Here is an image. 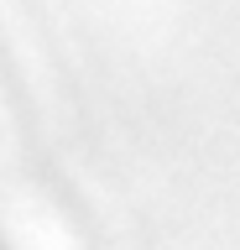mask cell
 <instances>
[]
</instances>
